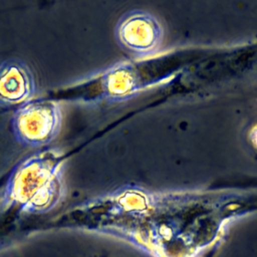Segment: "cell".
<instances>
[{"label":"cell","instance_id":"1","mask_svg":"<svg viewBox=\"0 0 257 257\" xmlns=\"http://www.w3.org/2000/svg\"><path fill=\"white\" fill-rule=\"evenodd\" d=\"M255 210L257 194L125 191L78 207L67 214V225L121 238L155 257H196L219 240L227 220Z\"/></svg>","mask_w":257,"mask_h":257},{"label":"cell","instance_id":"2","mask_svg":"<svg viewBox=\"0 0 257 257\" xmlns=\"http://www.w3.org/2000/svg\"><path fill=\"white\" fill-rule=\"evenodd\" d=\"M63 155L45 150L23 160L10 174L4 201L26 213L52 210L62 198Z\"/></svg>","mask_w":257,"mask_h":257},{"label":"cell","instance_id":"3","mask_svg":"<svg viewBox=\"0 0 257 257\" xmlns=\"http://www.w3.org/2000/svg\"><path fill=\"white\" fill-rule=\"evenodd\" d=\"M10 126L14 139L20 145L30 148L46 147L60 133V105L52 99H33L15 109Z\"/></svg>","mask_w":257,"mask_h":257},{"label":"cell","instance_id":"4","mask_svg":"<svg viewBox=\"0 0 257 257\" xmlns=\"http://www.w3.org/2000/svg\"><path fill=\"white\" fill-rule=\"evenodd\" d=\"M34 72L23 60L17 58L0 62V107L18 108L36 95Z\"/></svg>","mask_w":257,"mask_h":257},{"label":"cell","instance_id":"5","mask_svg":"<svg viewBox=\"0 0 257 257\" xmlns=\"http://www.w3.org/2000/svg\"><path fill=\"white\" fill-rule=\"evenodd\" d=\"M116 35L126 49L138 54H149L159 46L162 29L154 17L135 12L121 19L116 28Z\"/></svg>","mask_w":257,"mask_h":257},{"label":"cell","instance_id":"6","mask_svg":"<svg viewBox=\"0 0 257 257\" xmlns=\"http://www.w3.org/2000/svg\"><path fill=\"white\" fill-rule=\"evenodd\" d=\"M252 141L254 142L255 146H257V126L255 127V130L253 132V139H252Z\"/></svg>","mask_w":257,"mask_h":257}]
</instances>
